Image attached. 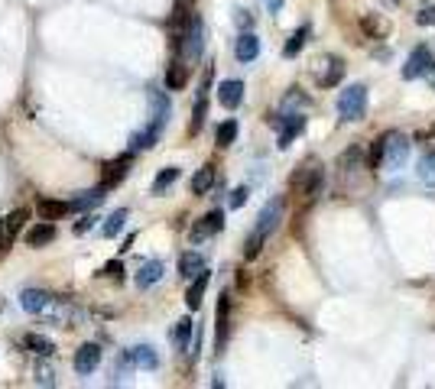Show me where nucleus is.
I'll use <instances>...</instances> for the list:
<instances>
[{
    "label": "nucleus",
    "mask_w": 435,
    "mask_h": 389,
    "mask_svg": "<svg viewBox=\"0 0 435 389\" xmlns=\"http://www.w3.org/2000/svg\"><path fill=\"white\" fill-rule=\"evenodd\" d=\"M360 26H364V29H367L370 36H374V39H380V36L386 33V23L380 17H377V13H370V17H364L360 20Z\"/></svg>",
    "instance_id": "nucleus-36"
},
{
    "label": "nucleus",
    "mask_w": 435,
    "mask_h": 389,
    "mask_svg": "<svg viewBox=\"0 0 435 389\" xmlns=\"http://www.w3.org/2000/svg\"><path fill=\"white\" fill-rule=\"evenodd\" d=\"M104 192H108V188L101 185V188H94V192L78 194L75 202H72V208H75V211H92V208H98V204L104 202Z\"/></svg>",
    "instance_id": "nucleus-28"
},
{
    "label": "nucleus",
    "mask_w": 435,
    "mask_h": 389,
    "mask_svg": "<svg viewBox=\"0 0 435 389\" xmlns=\"http://www.w3.org/2000/svg\"><path fill=\"white\" fill-rule=\"evenodd\" d=\"M237 23H241V26H251V23H253V17L247 13V10H237Z\"/></svg>",
    "instance_id": "nucleus-42"
},
{
    "label": "nucleus",
    "mask_w": 435,
    "mask_h": 389,
    "mask_svg": "<svg viewBox=\"0 0 435 389\" xmlns=\"http://www.w3.org/2000/svg\"><path fill=\"white\" fill-rule=\"evenodd\" d=\"M426 75H429V85H432V91H435V59H432V65H429Z\"/></svg>",
    "instance_id": "nucleus-43"
},
{
    "label": "nucleus",
    "mask_w": 435,
    "mask_h": 389,
    "mask_svg": "<svg viewBox=\"0 0 435 389\" xmlns=\"http://www.w3.org/2000/svg\"><path fill=\"white\" fill-rule=\"evenodd\" d=\"M429 65H432V52L426 49V46H416V49L410 52V59H406V65H403V78L406 81H412V78L426 75Z\"/></svg>",
    "instance_id": "nucleus-7"
},
{
    "label": "nucleus",
    "mask_w": 435,
    "mask_h": 389,
    "mask_svg": "<svg viewBox=\"0 0 435 389\" xmlns=\"http://www.w3.org/2000/svg\"><path fill=\"white\" fill-rule=\"evenodd\" d=\"M176 46L189 62L201 59V49H205V23L198 17H189V23L182 26V33H176Z\"/></svg>",
    "instance_id": "nucleus-3"
},
{
    "label": "nucleus",
    "mask_w": 435,
    "mask_h": 389,
    "mask_svg": "<svg viewBox=\"0 0 435 389\" xmlns=\"http://www.w3.org/2000/svg\"><path fill=\"white\" fill-rule=\"evenodd\" d=\"M234 55H237V62H253L260 55V39L253 33H241L234 46Z\"/></svg>",
    "instance_id": "nucleus-15"
},
{
    "label": "nucleus",
    "mask_w": 435,
    "mask_h": 389,
    "mask_svg": "<svg viewBox=\"0 0 435 389\" xmlns=\"http://www.w3.org/2000/svg\"><path fill=\"white\" fill-rule=\"evenodd\" d=\"M227 318H231V296H227V292H221V296H218V315H215V322H218V347H225V341H227Z\"/></svg>",
    "instance_id": "nucleus-16"
},
{
    "label": "nucleus",
    "mask_w": 435,
    "mask_h": 389,
    "mask_svg": "<svg viewBox=\"0 0 435 389\" xmlns=\"http://www.w3.org/2000/svg\"><path fill=\"white\" fill-rule=\"evenodd\" d=\"M124 224H127V211H124V208H118V211H114L108 220H104L101 234H104V237H118L120 230H124Z\"/></svg>",
    "instance_id": "nucleus-30"
},
{
    "label": "nucleus",
    "mask_w": 435,
    "mask_h": 389,
    "mask_svg": "<svg viewBox=\"0 0 435 389\" xmlns=\"http://www.w3.org/2000/svg\"><path fill=\"white\" fill-rule=\"evenodd\" d=\"M127 354H130V364L140 367V370H156L159 367V357L150 344H137V347H130Z\"/></svg>",
    "instance_id": "nucleus-13"
},
{
    "label": "nucleus",
    "mask_w": 435,
    "mask_h": 389,
    "mask_svg": "<svg viewBox=\"0 0 435 389\" xmlns=\"http://www.w3.org/2000/svg\"><path fill=\"white\" fill-rule=\"evenodd\" d=\"M208 279H211V272L208 270H201L198 276H195V282L192 286H189V292H185V305H189V308H198L201 305V298H205V289H208Z\"/></svg>",
    "instance_id": "nucleus-18"
},
{
    "label": "nucleus",
    "mask_w": 435,
    "mask_h": 389,
    "mask_svg": "<svg viewBox=\"0 0 435 389\" xmlns=\"http://www.w3.org/2000/svg\"><path fill=\"white\" fill-rule=\"evenodd\" d=\"M267 7H270V10H273V13H277V10H279V7H283V0H267Z\"/></svg>",
    "instance_id": "nucleus-44"
},
{
    "label": "nucleus",
    "mask_w": 435,
    "mask_h": 389,
    "mask_svg": "<svg viewBox=\"0 0 435 389\" xmlns=\"http://www.w3.org/2000/svg\"><path fill=\"white\" fill-rule=\"evenodd\" d=\"M419 178L435 188V152H426V156L419 159Z\"/></svg>",
    "instance_id": "nucleus-33"
},
{
    "label": "nucleus",
    "mask_w": 435,
    "mask_h": 389,
    "mask_svg": "<svg viewBox=\"0 0 435 389\" xmlns=\"http://www.w3.org/2000/svg\"><path fill=\"white\" fill-rule=\"evenodd\" d=\"M215 178H218L215 166H201V169L192 176V194H208L211 185H215Z\"/></svg>",
    "instance_id": "nucleus-22"
},
{
    "label": "nucleus",
    "mask_w": 435,
    "mask_h": 389,
    "mask_svg": "<svg viewBox=\"0 0 435 389\" xmlns=\"http://www.w3.org/2000/svg\"><path fill=\"white\" fill-rule=\"evenodd\" d=\"M325 72H322V75H318V81H322V85L325 88H332V85H338V81H341L344 78V62L338 59V55H328V62H325Z\"/></svg>",
    "instance_id": "nucleus-23"
},
{
    "label": "nucleus",
    "mask_w": 435,
    "mask_h": 389,
    "mask_svg": "<svg viewBox=\"0 0 435 389\" xmlns=\"http://www.w3.org/2000/svg\"><path fill=\"white\" fill-rule=\"evenodd\" d=\"M416 23L419 26H435V7H422L416 13Z\"/></svg>",
    "instance_id": "nucleus-38"
},
{
    "label": "nucleus",
    "mask_w": 435,
    "mask_h": 389,
    "mask_svg": "<svg viewBox=\"0 0 435 389\" xmlns=\"http://www.w3.org/2000/svg\"><path fill=\"white\" fill-rule=\"evenodd\" d=\"M380 166H384V133L370 143V152H367V169L370 172H380Z\"/></svg>",
    "instance_id": "nucleus-31"
},
{
    "label": "nucleus",
    "mask_w": 435,
    "mask_h": 389,
    "mask_svg": "<svg viewBox=\"0 0 435 389\" xmlns=\"http://www.w3.org/2000/svg\"><path fill=\"white\" fill-rule=\"evenodd\" d=\"M130 166H134V152H124V156H118L114 162H108L104 172H101V185L104 188L120 185V182L127 178V172H130Z\"/></svg>",
    "instance_id": "nucleus-5"
},
{
    "label": "nucleus",
    "mask_w": 435,
    "mask_h": 389,
    "mask_svg": "<svg viewBox=\"0 0 435 389\" xmlns=\"http://www.w3.org/2000/svg\"><path fill=\"white\" fill-rule=\"evenodd\" d=\"M309 43V26H299V29H296L293 36H289V43L283 46V55L286 59H296V55H299L302 52V46Z\"/></svg>",
    "instance_id": "nucleus-29"
},
{
    "label": "nucleus",
    "mask_w": 435,
    "mask_h": 389,
    "mask_svg": "<svg viewBox=\"0 0 435 389\" xmlns=\"http://www.w3.org/2000/svg\"><path fill=\"white\" fill-rule=\"evenodd\" d=\"M205 270V256L195 253V250H189V253L179 256V272H182L185 279H192V276H198V272Z\"/></svg>",
    "instance_id": "nucleus-20"
},
{
    "label": "nucleus",
    "mask_w": 435,
    "mask_h": 389,
    "mask_svg": "<svg viewBox=\"0 0 435 389\" xmlns=\"http://www.w3.org/2000/svg\"><path fill=\"white\" fill-rule=\"evenodd\" d=\"M159 133H163V127L150 120V124H146L140 133H134V140H130V150H153V146H156V140H159Z\"/></svg>",
    "instance_id": "nucleus-19"
},
{
    "label": "nucleus",
    "mask_w": 435,
    "mask_h": 389,
    "mask_svg": "<svg viewBox=\"0 0 435 389\" xmlns=\"http://www.w3.org/2000/svg\"><path fill=\"white\" fill-rule=\"evenodd\" d=\"M20 344H23L30 354H36V357H52V354H56V344H52L46 334H36V331H33V334H23V338H20Z\"/></svg>",
    "instance_id": "nucleus-14"
},
{
    "label": "nucleus",
    "mask_w": 435,
    "mask_h": 389,
    "mask_svg": "<svg viewBox=\"0 0 435 389\" xmlns=\"http://www.w3.org/2000/svg\"><path fill=\"white\" fill-rule=\"evenodd\" d=\"M163 279V263L159 260H146L137 272V289H153L156 282Z\"/></svg>",
    "instance_id": "nucleus-17"
},
{
    "label": "nucleus",
    "mask_w": 435,
    "mask_h": 389,
    "mask_svg": "<svg viewBox=\"0 0 435 389\" xmlns=\"http://www.w3.org/2000/svg\"><path fill=\"white\" fill-rule=\"evenodd\" d=\"M273 124L279 127V150H286V146L305 130V117H302V114H283V117H277Z\"/></svg>",
    "instance_id": "nucleus-6"
},
{
    "label": "nucleus",
    "mask_w": 435,
    "mask_h": 389,
    "mask_svg": "<svg viewBox=\"0 0 435 389\" xmlns=\"http://www.w3.org/2000/svg\"><path fill=\"white\" fill-rule=\"evenodd\" d=\"M72 364H75V373L88 376V373H92L94 367L101 364V347L98 344H82L75 350V360H72Z\"/></svg>",
    "instance_id": "nucleus-8"
},
{
    "label": "nucleus",
    "mask_w": 435,
    "mask_h": 389,
    "mask_svg": "<svg viewBox=\"0 0 435 389\" xmlns=\"http://www.w3.org/2000/svg\"><path fill=\"white\" fill-rule=\"evenodd\" d=\"M322 185H325V172L315 166V169H309L305 182H302V194H305V202H315L318 194H322Z\"/></svg>",
    "instance_id": "nucleus-21"
},
{
    "label": "nucleus",
    "mask_w": 435,
    "mask_h": 389,
    "mask_svg": "<svg viewBox=\"0 0 435 389\" xmlns=\"http://www.w3.org/2000/svg\"><path fill=\"white\" fill-rule=\"evenodd\" d=\"M56 240V228L52 224H36V228L26 230V244L30 246H46Z\"/></svg>",
    "instance_id": "nucleus-24"
},
{
    "label": "nucleus",
    "mask_w": 435,
    "mask_h": 389,
    "mask_svg": "<svg viewBox=\"0 0 435 389\" xmlns=\"http://www.w3.org/2000/svg\"><path fill=\"white\" fill-rule=\"evenodd\" d=\"M104 276H108V279H114V282H120L124 279V266H120V260H114V263H108V266H104Z\"/></svg>",
    "instance_id": "nucleus-37"
},
{
    "label": "nucleus",
    "mask_w": 435,
    "mask_h": 389,
    "mask_svg": "<svg viewBox=\"0 0 435 389\" xmlns=\"http://www.w3.org/2000/svg\"><path fill=\"white\" fill-rule=\"evenodd\" d=\"M52 298L56 296L42 292V289H26L23 296H20V305H23V312H30V315H46V308L52 305Z\"/></svg>",
    "instance_id": "nucleus-9"
},
{
    "label": "nucleus",
    "mask_w": 435,
    "mask_h": 389,
    "mask_svg": "<svg viewBox=\"0 0 435 389\" xmlns=\"http://www.w3.org/2000/svg\"><path fill=\"white\" fill-rule=\"evenodd\" d=\"M237 140V120H225L221 127H218V133H215V143L218 146H231Z\"/></svg>",
    "instance_id": "nucleus-32"
},
{
    "label": "nucleus",
    "mask_w": 435,
    "mask_h": 389,
    "mask_svg": "<svg viewBox=\"0 0 435 389\" xmlns=\"http://www.w3.org/2000/svg\"><path fill=\"white\" fill-rule=\"evenodd\" d=\"M195 334V322L192 318H182V322H176V331H172V341H176L179 347L189 344V338Z\"/></svg>",
    "instance_id": "nucleus-34"
},
{
    "label": "nucleus",
    "mask_w": 435,
    "mask_h": 389,
    "mask_svg": "<svg viewBox=\"0 0 435 389\" xmlns=\"http://www.w3.org/2000/svg\"><path fill=\"white\" fill-rule=\"evenodd\" d=\"M185 81H189V68H185L182 62H172L166 72V88L169 91H182Z\"/></svg>",
    "instance_id": "nucleus-27"
},
{
    "label": "nucleus",
    "mask_w": 435,
    "mask_h": 389,
    "mask_svg": "<svg viewBox=\"0 0 435 389\" xmlns=\"http://www.w3.org/2000/svg\"><path fill=\"white\" fill-rule=\"evenodd\" d=\"M94 220H98L94 214H84V218L75 224V234H84V230H92V228H94Z\"/></svg>",
    "instance_id": "nucleus-41"
},
{
    "label": "nucleus",
    "mask_w": 435,
    "mask_h": 389,
    "mask_svg": "<svg viewBox=\"0 0 435 389\" xmlns=\"http://www.w3.org/2000/svg\"><path fill=\"white\" fill-rule=\"evenodd\" d=\"M176 178H179V169H176V166H169V169H163L156 178H153V192H156V194H159V192H166V188L172 185Z\"/></svg>",
    "instance_id": "nucleus-35"
},
{
    "label": "nucleus",
    "mask_w": 435,
    "mask_h": 389,
    "mask_svg": "<svg viewBox=\"0 0 435 389\" xmlns=\"http://www.w3.org/2000/svg\"><path fill=\"white\" fill-rule=\"evenodd\" d=\"M410 156V140L400 133V130H386L384 133V166L390 172L403 169V162Z\"/></svg>",
    "instance_id": "nucleus-4"
},
{
    "label": "nucleus",
    "mask_w": 435,
    "mask_h": 389,
    "mask_svg": "<svg viewBox=\"0 0 435 389\" xmlns=\"http://www.w3.org/2000/svg\"><path fill=\"white\" fill-rule=\"evenodd\" d=\"M72 204H65V202H52V198H42L39 204H36V214H39L42 220H56V218H62V214L68 211Z\"/></svg>",
    "instance_id": "nucleus-26"
},
{
    "label": "nucleus",
    "mask_w": 435,
    "mask_h": 389,
    "mask_svg": "<svg viewBox=\"0 0 435 389\" xmlns=\"http://www.w3.org/2000/svg\"><path fill=\"white\" fill-rule=\"evenodd\" d=\"M247 194H251L247 188H234V192H231V208H241V204L247 202Z\"/></svg>",
    "instance_id": "nucleus-39"
},
{
    "label": "nucleus",
    "mask_w": 435,
    "mask_h": 389,
    "mask_svg": "<svg viewBox=\"0 0 435 389\" xmlns=\"http://www.w3.org/2000/svg\"><path fill=\"white\" fill-rule=\"evenodd\" d=\"M26 218H30V211H26V208H17V211H13L7 220H4V224H0V246H10V244H13V237L20 234V228L26 224Z\"/></svg>",
    "instance_id": "nucleus-11"
},
{
    "label": "nucleus",
    "mask_w": 435,
    "mask_h": 389,
    "mask_svg": "<svg viewBox=\"0 0 435 389\" xmlns=\"http://www.w3.org/2000/svg\"><path fill=\"white\" fill-rule=\"evenodd\" d=\"M338 114H341V120H348V124L367 117V88L364 85L344 88V91L338 94Z\"/></svg>",
    "instance_id": "nucleus-2"
},
{
    "label": "nucleus",
    "mask_w": 435,
    "mask_h": 389,
    "mask_svg": "<svg viewBox=\"0 0 435 389\" xmlns=\"http://www.w3.org/2000/svg\"><path fill=\"white\" fill-rule=\"evenodd\" d=\"M279 220H283V198H273V202H267L263 211L257 214V224H253L251 237L244 244V260H257L263 244H267V237L279 228Z\"/></svg>",
    "instance_id": "nucleus-1"
},
{
    "label": "nucleus",
    "mask_w": 435,
    "mask_h": 389,
    "mask_svg": "<svg viewBox=\"0 0 435 389\" xmlns=\"http://www.w3.org/2000/svg\"><path fill=\"white\" fill-rule=\"evenodd\" d=\"M218 101L225 104L227 110L241 107V101H244V81H237V78H227V81H221V85H218Z\"/></svg>",
    "instance_id": "nucleus-10"
},
{
    "label": "nucleus",
    "mask_w": 435,
    "mask_h": 389,
    "mask_svg": "<svg viewBox=\"0 0 435 389\" xmlns=\"http://www.w3.org/2000/svg\"><path fill=\"white\" fill-rule=\"evenodd\" d=\"M221 228H225V211H208L198 224H195L192 240H205V237H211V234H218Z\"/></svg>",
    "instance_id": "nucleus-12"
},
{
    "label": "nucleus",
    "mask_w": 435,
    "mask_h": 389,
    "mask_svg": "<svg viewBox=\"0 0 435 389\" xmlns=\"http://www.w3.org/2000/svg\"><path fill=\"white\" fill-rule=\"evenodd\" d=\"M36 380H39V386H52V383H56L49 367H39V370H36Z\"/></svg>",
    "instance_id": "nucleus-40"
},
{
    "label": "nucleus",
    "mask_w": 435,
    "mask_h": 389,
    "mask_svg": "<svg viewBox=\"0 0 435 389\" xmlns=\"http://www.w3.org/2000/svg\"><path fill=\"white\" fill-rule=\"evenodd\" d=\"M166 114H169V101L163 91H150V120L153 124H166Z\"/></svg>",
    "instance_id": "nucleus-25"
}]
</instances>
